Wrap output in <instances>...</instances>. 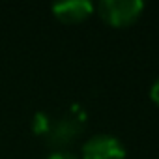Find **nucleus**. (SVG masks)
I'll list each match as a JSON object with an SVG mask.
<instances>
[{
  "label": "nucleus",
  "mask_w": 159,
  "mask_h": 159,
  "mask_svg": "<svg viewBox=\"0 0 159 159\" xmlns=\"http://www.w3.org/2000/svg\"><path fill=\"white\" fill-rule=\"evenodd\" d=\"M144 11L140 0H103L98 4V13L103 23L112 28H127L139 21Z\"/></svg>",
  "instance_id": "obj_1"
},
{
  "label": "nucleus",
  "mask_w": 159,
  "mask_h": 159,
  "mask_svg": "<svg viewBox=\"0 0 159 159\" xmlns=\"http://www.w3.org/2000/svg\"><path fill=\"white\" fill-rule=\"evenodd\" d=\"M83 159H125V148L116 137L99 133L84 142Z\"/></svg>",
  "instance_id": "obj_2"
},
{
  "label": "nucleus",
  "mask_w": 159,
  "mask_h": 159,
  "mask_svg": "<svg viewBox=\"0 0 159 159\" xmlns=\"http://www.w3.org/2000/svg\"><path fill=\"white\" fill-rule=\"evenodd\" d=\"M94 11V4L88 0H67L52 6V13L58 21L66 25H77L86 21Z\"/></svg>",
  "instance_id": "obj_3"
},
{
  "label": "nucleus",
  "mask_w": 159,
  "mask_h": 159,
  "mask_svg": "<svg viewBox=\"0 0 159 159\" xmlns=\"http://www.w3.org/2000/svg\"><path fill=\"white\" fill-rule=\"evenodd\" d=\"M81 124H79L75 118H64L56 124H49V129L47 133L51 135V144L54 146H62V144H67L69 140H73L77 137V133L81 131Z\"/></svg>",
  "instance_id": "obj_4"
},
{
  "label": "nucleus",
  "mask_w": 159,
  "mask_h": 159,
  "mask_svg": "<svg viewBox=\"0 0 159 159\" xmlns=\"http://www.w3.org/2000/svg\"><path fill=\"white\" fill-rule=\"evenodd\" d=\"M150 98H152V101L159 107V77L153 81V84H152V88H150Z\"/></svg>",
  "instance_id": "obj_5"
},
{
  "label": "nucleus",
  "mask_w": 159,
  "mask_h": 159,
  "mask_svg": "<svg viewBox=\"0 0 159 159\" xmlns=\"http://www.w3.org/2000/svg\"><path fill=\"white\" fill-rule=\"evenodd\" d=\"M45 159H79V157H75V155L69 153V152H54V153L47 155Z\"/></svg>",
  "instance_id": "obj_6"
}]
</instances>
